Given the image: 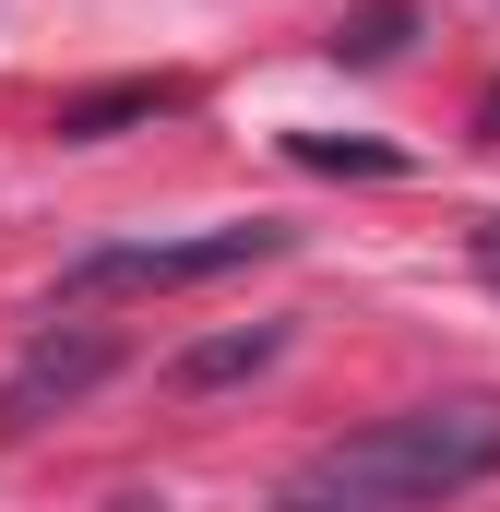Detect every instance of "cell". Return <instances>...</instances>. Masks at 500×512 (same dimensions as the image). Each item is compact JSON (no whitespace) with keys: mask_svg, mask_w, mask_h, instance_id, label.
<instances>
[{"mask_svg":"<svg viewBox=\"0 0 500 512\" xmlns=\"http://www.w3.org/2000/svg\"><path fill=\"white\" fill-rule=\"evenodd\" d=\"M500 477V393H441L286 465L274 512H441Z\"/></svg>","mask_w":500,"mask_h":512,"instance_id":"1","label":"cell"},{"mask_svg":"<svg viewBox=\"0 0 500 512\" xmlns=\"http://www.w3.org/2000/svg\"><path fill=\"white\" fill-rule=\"evenodd\" d=\"M286 251V227H191V239H108V251H72L48 298H167V286H215V274H250V262Z\"/></svg>","mask_w":500,"mask_h":512,"instance_id":"2","label":"cell"},{"mask_svg":"<svg viewBox=\"0 0 500 512\" xmlns=\"http://www.w3.org/2000/svg\"><path fill=\"white\" fill-rule=\"evenodd\" d=\"M108 370H120V334H96V322H84V334H36L24 370L0 382V429H36L48 405H84Z\"/></svg>","mask_w":500,"mask_h":512,"instance_id":"3","label":"cell"},{"mask_svg":"<svg viewBox=\"0 0 500 512\" xmlns=\"http://www.w3.org/2000/svg\"><path fill=\"white\" fill-rule=\"evenodd\" d=\"M417 36H429V12H417V0H346V12H334V36H322V48H334V60H346V72H381V60H405V48H417Z\"/></svg>","mask_w":500,"mask_h":512,"instance_id":"4","label":"cell"},{"mask_svg":"<svg viewBox=\"0 0 500 512\" xmlns=\"http://www.w3.org/2000/svg\"><path fill=\"white\" fill-rule=\"evenodd\" d=\"M286 358V322H239V334H203V346H179V393H215V382H250V370H274Z\"/></svg>","mask_w":500,"mask_h":512,"instance_id":"5","label":"cell"},{"mask_svg":"<svg viewBox=\"0 0 500 512\" xmlns=\"http://www.w3.org/2000/svg\"><path fill=\"white\" fill-rule=\"evenodd\" d=\"M179 108V84H108V96H60V143H108V131H131V120H167Z\"/></svg>","mask_w":500,"mask_h":512,"instance_id":"6","label":"cell"},{"mask_svg":"<svg viewBox=\"0 0 500 512\" xmlns=\"http://www.w3.org/2000/svg\"><path fill=\"white\" fill-rule=\"evenodd\" d=\"M286 155H298V167H322V179H405V155H393V143H334V131H286Z\"/></svg>","mask_w":500,"mask_h":512,"instance_id":"7","label":"cell"},{"mask_svg":"<svg viewBox=\"0 0 500 512\" xmlns=\"http://www.w3.org/2000/svg\"><path fill=\"white\" fill-rule=\"evenodd\" d=\"M477 274L500 286V215H477Z\"/></svg>","mask_w":500,"mask_h":512,"instance_id":"8","label":"cell"},{"mask_svg":"<svg viewBox=\"0 0 500 512\" xmlns=\"http://www.w3.org/2000/svg\"><path fill=\"white\" fill-rule=\"evenodd\" d=\"M477 143H500V84H489V96H477Z\"/></svg>","mask_w":500,"mask_h":512,"instance_id":"9","label":"cell"},{"mask_svg":"<svg viewBox=\"0 0 500 512\" xmlns=\"http://www.w3.org/2000/svg\"><path fill=\"white\" fill-rule=\"evenodd\" d=\"M108 512H167V501H108Z\"/></svg>","mask_w":500,"mask_h":512,"instance_id":"10","label":"cell"}]
</instances>
